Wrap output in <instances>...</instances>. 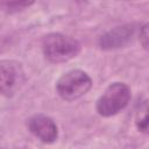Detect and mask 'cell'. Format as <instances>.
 Returning <instances> with one entry per match:
<instances>
[{
	"label": "cell",
	"mask_w": 149,
	"mask_h": 149,
	"mask_svg": "<svg viewBox=\"0 0 149 149\" xmlns=\"http://www.w3.org/2000/svg\"><path fill=\"white\" fill-rule=\"evenodd\" d=\"M30 133L44 143H52L58 137V128L55 121L44 114H35L28 120Z\"/></svg>",
	"instance_id": "obj_5"
},
{
	"label": "cell",
	"mask_w": 149,
	"mask_h": 149,
	"mask_svg": "<svg viewBox=\"0 0 149 149\" xmlns=\"http://www.w3.org/2000/svg\"><path fill=\"white\" fill-rule=\"evenodd\" d=\"M80 43L71 36L51 33L43 37L42 50L45 58L51 63H64L78 56Z\"/></svg>",
	"instance_id": "obj_1"
},
{
	"label": "cell",
	"mask_w": 149,
	"mask_h": 149,
	"mask_svg": "<svg viewBox=\"0 0 149 149\" xmlns=\"http://www.w3.org/2000/svg\"><path fill=\"white\" fill-rule=\"evenodd\" d=\"M35 0H0V6L6 10H20L22 8L29 7Z\"/></svg>",
	"instance_id": "obj_7"
},
{
	"label": "cell",
	"mask_w": 149,
	"mask_h": 149,
	"mask_svg": "<svg viewBox=\"0 0 149 149\" xmlns=\"http://www.w3.org/2000/svg\"><path fill=\"white\" fill-rule=\"evenodd\" d=\"M141 114H137V118H136V126H137V129L143 132V133H147L148 130V116H147V105L144 106V109L141 111Z\"/></svg>",
	"instance_id": "obj_8"
},
{
	"label": "cell",
	"mask_w": 149,
	"mask_h": 149,
	"mask_svg": "<svg viewBox=\"0 0 149 149\" xmlns=\"http://www.w3.org/2000/svg\"><path fill=\"white\" fill-rule=\"evenodd\" d=\"M26 74L22 64L14 59L0 61V93L14 95L24 84Z\"/></svg>",
	"instance_id": "obj_4"
},
{
	"label": "cell",
	"mask_w": 149,
	"mask_h": 149,
	"mask_svg": "<svg viewBox=\"0 0 149 149\" xmlns=\"http://www.w3.org/2000/svg\"><path fill=\"white\" fill-rule=\"evenodd\" d=\"M91 86L92 79L86 72L81 70H71L57 80L56 91L62 99L73 101L87 93Z\"/></svg>",
	"instance_id": "obj_3"
},
{
	"label": "cell",
	"mask_w": 149,
	"mask_h": 149,
	"mask_svg": "<svg viewBox=\"0 0 149 149\" xmlns=\"http://www.w3.org/2000/svg\"><path fill=\"white\" fill-rule=\"evenodd\" d=\"M130 97V87L126 83H112L97 100V112L101 116L115 115L128 105Z\"/></svg>",
	"instance_id": "obj_2"
},
{
	"label": "cell",
	"mask_w": 149,
	"mask_h": 149,
	"mask_svg": "<svg viewBox=\"0 0 149 149\" xmlns=\"http://www.w3.org/2000/svg\"><path fill=\"white\" fill-rule=\"evenodd\" d=\"M135 33L133 24H126L121 27H115L114 29L104 34L99 40V45L102 50H113L127 45Z\"/></svg>",
	"instance_id": "obj_6"
},
{
	"label": "cell",
	"mask_w": 149,
	"mask_h": 149,
	"mask_svg": "<svg viewBox=\"0 0 149 149\" xmlns=\"http://www.w3.org/2000/svg\"><path fill=\"white\" fill-rule=\"evenodd\" d=\"M140 41L144 49H148V24L146 23L140 30Z\"/></svg>",
	"instance_id": "obj_9"
}]
</instances>
